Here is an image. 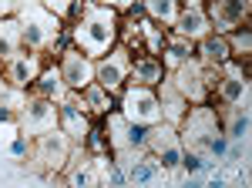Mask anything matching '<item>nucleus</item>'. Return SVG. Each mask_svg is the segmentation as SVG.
<instances>
[{
  "label": "nucleus",
  "mask_w": 252,
  "mask_h": 188,
  "mask_svg": "<svg viewBox=\"0 0 252 188\" xmlns=\"http://www.w3.org/2000/svg\"><path fill=\"white\" fill-rule=\"evenodd\" d=\"M94 3H101V7H111V10H118V14H125L131 3H138V0H94Z\"/></svg>",
  "instance_id": "nucleus-33"
},
{
  "label": "nucleus",
  "mask_w": 252,
  "mask_h": 188,
  "mask_svg": "<svg viewBox=\"0 0 252 188\" xmlns=\"http://www.w3.org/2000/svg\"><path fill=\"white\" fill-rule=\"evenodd\" d=\"M91 121H94V118H91L88 108H84V101H81L78 91H67L58 101V125H61V131L67 134L74 145L84 141V134H88V128H91Z\"/></svg>",
  "instance_id": "nucleus-11"
},
{
  "label": "nucleus",
  "mask_w": 252,
  "mask_h": 188,
  "mask_svg": "<svg viewBox=\"0 0 252 188\" xmlns=\"http://www.w3.org/2000/svg\"><path fill=\"white\" fill-rule=\"evenodd\" d=\"M17 14V0H0V17H14Z\"/></svg>",
  "instance_id": "nucleus-34"
},
{
  "label": "nucleus",
  "mask_w": 252,
  "mask_h": 188,
  "mask_svg": "<svg viewBox=\"0 0 252 188\" xmlns=\"http://www.w3.org/2000/svg\"><path fill=\"white\" fill-rule=\"evenodd\" d=\"M31 91L40 94V97H51V101H61L64 94H67V84H64V77H61V67L54 61H47L44 67H40L37 81L31 84Z\"/></svg>",
  "instance_id": "nucleus-21"
},
{
  "label": "nucleus",
  "mask_w": 252,
  "mask_h": 188,
  "mask_svg": "<svg viewBox=\"0 0 252 188\" xmlns=\"http://www.w3.org/2000/svg\"><path fill=\"white\" fill-rule=\"evenodd\" d=\"M195 57H198V64H205V67H219V64H225V61L232 57L225 34L209 31L202 40H195Z\"/></svg>",
  "instance_id": "nucleus-19"
},
{
  "label": "nucleus",
  "mask_w": 252,
  "mask_h": 188,
  "mask_svg": "<svg viewBox=\"0 0 252 188\" xmlns=\"http://www.w3.org/2000/svg\"><path fill=\"white\" fill-rule=\"evenodd\" d=\"M165 27H158L155 20L141 17V44H145V54H161V47H165Z\"/></svg>",
  "instance_id": "nucleus-27"
},
{
  "label": "nucleus",
  "mask_w": 252,
  "mask_h": 188,
  "mask_svg": "<svg viewBox=\"0 0 252 188\" xmlns=\"http://www.w3.org/2000/svg\"><path fill=\"white\" fill-rule=\"evenodd\" d=\"M222 118V134L229 141H246L249 134V108H229V114H219Z\"/></svg>",
  "instance_id": "nucleus-24"
},
{
  "label": "nucleus",
  "mask_w": 252,
  "mask_h": 188,
  "mask_svg": "<svg viewBox=\"0 0 252 188\" xmlns=\"http://www.w3.org/2000/svg\"><path fill=\"white\" fill-rule=\"evenodd\" d=\"M215 131H222V118H219V111H215L212 104H209V101H202V104H189V114H185L182 125H178L182 145L205 155V141H209Z\"/></svg>",
  "instance_id": "nucleus-4"
},
{
  "label": "nucleus",
  "mask_w": 252,
  "mask_h": 188,
  "mask_svg": "<svg viewBox=\"0 0 252 188\" xmlns=\"http://www.w3.org/2000/svg\"><path fill=\"white\" fill-rule=\"evenodd\" d=\"M17 125H20V131L31 134V138H37V134H44V131L61 128V125H58V101L40 97V94L31 91L27 97H24V104H20Z\"/></svg>",
  "instance_id": "nucleus-6"
},
{
  "label": "nucleus",
  "mask_w": 252,
  "mask_h": 188,
  "mask_svg": "<svg viewBox=\"0 0 252 188\" xmlns=\"http://www.w3.org/2000/svg\"><path fill=\"white\" fill-rule=\"evenodd\" d=\"M165 74H168V71H165L161 57H155V54H138V57H131V67H128V81H131V84L158 88Z\"/></svg>",
  "instance_id": "nucleus-18"
},
{
  "label": "nucleus",
  "mask_w": 252,
  "mask_h": 188,
  "mask_svg": "<svg viewBox=\"0 0 252 188\" xmlns=\"http://www.w3.org/2000/svg\"><path fill=\"white\" fill-rule=\"evenodd\" d=\"M172 31L182 34V37H189V40H202L212 31V24H209V17H205L202 7H182L178 17H175V24H172Z\"/></svg>",
  "instance_id": "nucleus-20"
},
{
  "label": "nucleus",
  "mask_w": 252,
  "mask_h": 188,
  "mask_svg": "<svg viewBox=\"0 0 252 188\" xmlns=\"http://www.w3.org/2000/svg\"><path fill=\"white\" fill-rule=\"evenodd\" d=\"M61 182L64 185H74V188L97 185V168H94V161H91V155L81 148V145L71 148V158H67V165L61 171Z\"/></svg>",
  "instance_id": "nucleus-15"
},
{
  "label": "nucleus",
  "mask_w": 252,
  "mask_h": 188,
  "mask_svg": "<svg viewBox=\"0 0 252 188\" xmlns=\"http://www.w3.org/2000/svg\"><path fill=\"white\" fill-rule=\"evenodd\" d=\"M168 81L175 84V91L182 94L189 104H202V101H209V84H205V67L198 64V57L192 61H185V64H178L168 71Z\"/></svg>",
  "instance_id": "nucleus-10"
},
{
  "label": "nucleus",
  "mask_w": 252,
  "mask_h": 188,
  "mask_svg": "<svg viewBox=\"0 0 252 188\" xmlns=\"http://www.w3.org/2000/svg\"><path fill=\"white\" fill-rule=\"evenodd\" d=\"M161 64H165V71H172L178 64H185V61H192L195 57V40L182 37V34H165V47H161Z\"/></svg>",
  "instance_id": "nucleus-22"
},
{
  "label": "nucleus",
  "mask_w": 252,
  "mask_h": 188,
  "mask_svg": "<svg viewBox=\"0 0 252 188\" xmlns=\"http://www.w3.org/2000/svg\"><path fill=\"white\" fill-rule=\"evenodd\" d=\"M225 40H229V51H232V57H249V54H252V31H249V20H246V24H239L235 31H229V34H225Z\"/></svg>",
  "instance_id": "nucleus-28"
},
{
  "label": "nucleus",
  "mask_w": 252,
  "mask_h": 188,
  "mask_svg": "<svg viewBox=\"0 0 252 188\" xmlns=\"http://www.w3.org/2000/svg\"><path fill=\"white\" fill-rule=\"evenodd\" d=\"M118 111L125 114L128 121L152 128L161 121V108H158V94L155 88H145V84H125V91L118 94Z\"/></svg>",
  "instance_id": "nucleus-5"
},
{
  "label": "nucleus",
  "mask_w": 252,
  "mask_h": 188,
  "mask_svg": "<svg viewBox=\"0 0 252 188\" xmlns=\"http://www.w3.org/2000/svg\"><path fill=\"white\" fill-rule=\"evenodd\" d=\"M148 151L161 161V168L168 171V175L178 171V165H182V151H185L178 128H175V125H165V121L152 125V128H148Z\"/></svg>",
  "instance_id": "nucleus-8"
},
{
  "label": "nucleus",
  "mask_w": 252,
  "mask_h": 188,
  "mask_svg": "<svg viewBox=\"0 0 252 188\" xmlns=\"http://www.w3.org/2000/svg\"><path fill=\"white\" fill-rule=\"evenodd\" d=\"M78 94H81V101H84V108L91 111V118H104L108 111L118 108V97L108 91V88H101L97 81H91V84H88L84 91H78Z\"/></svg>",
  "instance_id": "nucleus-23"
},
{
  "label": "nucleus",
  "mask_w": 252,
  "mask_h": 188,
  "mask_svg": "<svg viewBox=\"0 0 252 188\" xmlns=\"http://www.w3.org/2000/svg\"><path fill=\"white\" fill-rule=\"evenodd\" d=\"M47 64V57L44 54H34V51H17L14 57H7V61H0V77L10 84V88H17V91H27L34 81H37L40 67Z\"/></svg>",
  "instance_id": "nucleus-9"
},
{
  "label": "nucleus",
  "mask_w": 252,
  "mask_h": 188,
  "mask_svg": "<svg viewBox=\"0 0 252 188\" xmlns=\"http://www.w3.org/2000/svg\"><path fill=\"white\" fill-rule=\"evenodd\" d=\"M118 27H121V14L111 10V7H101L94 0L84 3V10H81V17L74 24H67L71 44L81 54H88L91 61L104 57L118 44Z\"/></svg>",
  "instance_id": "nucleus-1"
},
{
  "label": "nucleus",
  "mask_w": 252,
  "mask_h": 188,
  "mask_svg": "<svg viewBox=\"0 0 252 188\" xmlns=\"http://www.w3.org/2000/svg\"><path fill=\"white\" fill-rule=\"evenodd\" d=\"M31 141H34L31 134L17 131V134H14V138H10V141H7V148H3V151H7L10 158H17V161H24V158L31 155Z\"/></svg>",
  "instance_id": "nucleus-30"
},
{
  "label": "nucleus",
  "mask_w": 252,
  "mask_h": 188,
  "mask_svg": "<svg viewBox=\"0 0 252 188\" xmlns=\"http://www.w3.org/2000/svg\"><path fill=\"white\" fill-rule=\"evenodd\" d=\"M225 151H229V138H225L222 131H215L212 138L205 141V155L215 158V161H219V158H225Z\"/></svg>",
  "instance_id": "nucleus-31"
},
{
  "label": "nucleus",
  "mask_w": 252,
  "mask_h": 188,
  "mask_svg": "<svg viewBox=\"0 0 252 188\" xmlns=\"http://www.w3.org/2000/svg\"><path fill=\"white\" fill-rule=\"evenodd\" d=\"M128 67H131V51L118 40L108 54L94 61V81L118 97V94L125 91V84H128Z\"/></svg>",
  "instance_id": "nucleus-7"
},
{
  "label": "nucleus",
  "mask_w": 252,
  "mask_h": 188,
  "mask_svg": "<svg viewBox=\"0 0 252 188\" xmlns=\"http://www.w3.org/2000/svg\"><path fill=\"white\" fill-rule=\"evenodd\" d=\"M202 10H205V17H209L215 34H229L239 24L249 20L252 7H249V0H205Z\"/></svg>",
  "instance_id": "nucleus-12"
},
{
  "label": "nucleus",
  "mask_w": 252,
  "mask_h": 188,
  "mask_svg": "<svg viewBox=\"0 0 252 188\" xmlns=\"http://www.w3.org/2000/svg\"><path fill=\"white\" fill-rule=\"evenodd\" d=\"M71 148H74V141L61 131V128H54V131H44V134H37V138L31 141L27 161H31L37 171H44V178L61 182V171H64L67 158H71Z\"/></svg>",
  "instance_id": "nucleus-3"
},
{
  "label": "nucleus",
  "mask_w": 252,
  "mask_h": 188,
  "mask_svg": "<svg viewBox=\"0 0 252 188\" xmlns=\"http://www.w3.org/2000/svg\"><path fill=\"white\" fill-rule=\"evenodd\" d=\"M209 104H222V108H246L249 104V81L239 74H229L219 67V81L209 91Z\"/></svg>",
  "instance_id": "nucleus-14"
},
{
  "label": "nucleus",
  "mask_w": 252,
  "mask_h": 188,
  "mask_svg": "<svg viewBox=\"0 0 252 188\" xmlns=\"http://www.w3.org/2000/svg\"><path fill=\"white\" fill-rule=\"evenodd\" d=\"M81 148L88 151V155H104L108 151V138H104V125H94L91 121V128L84 134V141H81Z\"/></svg>",
  "instance_id": "nucleus-29"
},
{
  "label": "nucleus",
  "mask_w": 252,
  "mask_h": 188,
  "mask_svg": "<svg viewBox=\"0 0 252 188\" xmlns=\"http://www.w3.org/2000/svg\"><path fill=\"white\" fill-rule=\"evenodd\" d=\"M155 94H158V108H161V121L178 128V125H182V118L189 114V101L175 91V84L168 81V77H161V84L155 88Z\"/></svg>",
  "instance_id": "nucleus-17"
},
{
  "label": "nucleus",
  "mask_w": 252,
  "mask_h": 188,
  "mask_svg": "<svg viewBox=\"0 0 252 188\" xmlns=\"http://www.w3.org/2000/svg\"><path fill=\"white\" fill-rule=\"evenodd\" d=\"M58 67H61V77H64L67 91H84V88L94 81V61H91L88 54H81L74 44L61 54Z\"/></svg>",
  "instance_id": "nucleus-13"
},
{
  "label": "nucleus",
  "mask_w": 252,
  "mask_h": 188,
  "mask_svg": "<svg viewBox=\"0 0 252 188\" xmlns=\"http://www.w3.org/2000/svg\"><path fill=\"white\" fill-rule=\"evenodd\" d=\"M20 47V24L17 17H0V61H7V57H14Z\"/></svg>",
  "instance_id": "nucleus-26"
},
{
  "label": "nucleus",
  "mask_w": 252,
  "mask_h": 188,
  "mask_svg": "<svg viewBox=\"0 0 252 188\" xmlns=\"http://www.w3.org/2000/svg\"><path fill=\"white\" fill-rule=\"evenodd\" d=\"M40 3H44L47 10H54V14H58V17L64 20V17H67V10H71V3H74V0H40Z\"/></svg>",
  "instance_id": "nucleus-32"
},
{
  "label": "nucleus",
  "mask_w": 252,
  "mask_h": 188,
  "mask_svg": "<svg viewBox=\"0 0 252 188\" xmlns=\"http://www.w3.org/2000/svg\"><path fill=\"white\" fill-rule=\"evenodd\" d=\"M125 175H128V185H155V182H165L168 178V171L161 168V161H158L152 151H145V155H138L135 161H128L125 165Z\"/></svg>",
  "instance_id": "nucleus-16"
},
{
  "label": "nucleus",
  "mask_w": 252,
  "mask_h": 188,
  "mask_svg": "<svg viewBox=\"0 0 252 188\" xmlns=\"http://www.w3.org/2000/svg\"><path fill=\"white\" fill-rule=\"evenodd\" d=\"M104 138H108V151H111V158H115L121 168H125L128 161H135L138 155L148 151V128H145V125H135V121H128L118 108L104 114Z\"/></svg>",
  "instance_id": "nucleus-2"
},
{
  "label": "nucleus",
  "mask_w": 252,
  "mask_h": 188,
  "mask_svg": "<svg viewBox=\"0 0 252 188\" xmlns=\"http://www.w3.org/2000/svg\"><path fill=\"white\" fill-rule=\"evenodd\" d=\"M141 7H145V17L155 20L158 27H172L175 17H178V0H141Z\"/></svg>",
  "instance_id": "nucleus-25"
}]
</instances>
